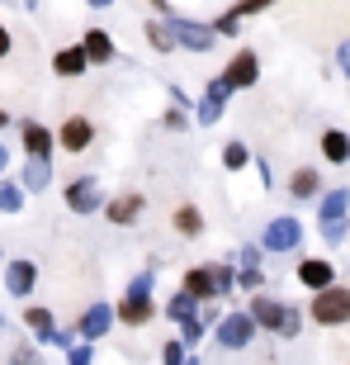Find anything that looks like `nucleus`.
I'll return each instance as SVG.
<instances>
[{
  "label": "nucleus",
  "mask_w": 350,
  "mask_h": 365,
  "mask_svg": "<svg viewBox=\"0 0 350 365\" xmlns=\"http://www.w3.org/2000/svg\"><path fill=\"white\" fill-rule=\"evenodd\" d=\"M251 323L265 327V332H280V337H298L303 332V313L294 309V304H280V299H270L256 289V299H251Z\"/></svg>",
  "instance_id": "1"
},
{
  "label": "nucleus",
  "mask_w": 350,
  "mask_h": 365,
  "mask_svg": "<svg viewBox=\"0 0 350 365\" xmlns=\"http://www.w3.org/2000/svg\"><path fill=\"white\" fill-rule=\"evenodd\" d=\"M317 228H322V237L332 247L346 242V232H350V190H327L322 195V209H317Z\"/></svg>",
  "instance_id": "2"
},
{
  "label": "nucleus",
  "mask_w": 350,
  "mask_h": 365,
  "mask_svg": "<svg viewBox=\"0 0 350 365\" xmlns=\"http://www.w3.org/2000/svg\"><path fill=\"white\" fill-rule=\"evenodd\" d=\"M152 313H157V304H152V271H142V275H133V284H128V294L119 299L114 318L128 323V327H142Z\"/></svg>",
  "instance_id": "3"
},
{
  "label": "nucleus",
  "mask_w": 350,
  "mask_h": 365,
  "mask_svg": "<svg viewBox=\"0 0 350 365\" xmlns=\"http://www.w3.org/2000/svg\"><path fill=\"white\" fill-rule=\"evenodd\" d=\"M312 313V323H322V327H341L350 323V289L346 284H327V289H317L308 304Z\"/></svg>",
  "instance_id": "4"
},
{
  "label": "nucleus",
  "mask_w": 350,
  "mask_h": 365,
  "mask_svg": "<svg viewBox=\"0 0 350 365\" xmlns=\"http://www.w3.org/2000/svg\"><path fill=\"white\" fill-rule=\"evenodd\" d=\"M166 29H171L175 48H189V53H213L218 34L208 24H194V19H180V14H166Z\"/></svg>",
  "instance_id": "5"
},
{
  "label": "nucleus",
  "mask_w": 350,
  "mask_h": 365,
  "mask_svg": "<svg viewBox=\"0 0 350 365\" xmlns=\"http://www.w3.org/2000/svg\"><path fill=\"white\" fill-rule=\"evenodd\" d=\"M228 86H223V76H213V81H203V95L194 100V123L199 128H213L218 119H223V109H228Z\"/></svg>",
  "instance_id": "6"
},
{
  "label": "nucleus",
  "mask_w": 350,
  "mask_h": 365,
  "mask_svg": "<svg viewBox=\"0 0 350 365\" xmlns=\"http://www.w3.org/2000/svg\"><path fill=\"white\" fill-rule=\"evenodd\" d=\"M256 81H260V57L251 53V48H237L232 62L223 67V86H228V91H251Z\"/></svg>",
  "instance_id": "7"
},
{
  "label": "nucleus",
  "mask_w": 350,
  "mask_h": 365,
  "mask_svg": "<svg viewBox=\"0 0 350 365\" xmlns=\"http://www.w3.org/2000/svg\"><path fill=\"white\" fill-rule=\"evenodd\" d=\"M213 332H218V346L242 351V346H251V337H256V323H251V313H223Z\"/></svg>",
  "instance_id": "8"
},
{
  "label": "nucleus",
  "mask_w": 350,
  "mask_h": 365,
  "mask_svg": "<svg viewBox=\"0 0 350 365\" xmlns=\"http://www.w3.org/2000/svg\"><path fill=\"white\" fill-rule=\"evenodd\" d=\"M303 242V223H298V218H270L265 223V237H260V247H265V252H294V247Z\"/></svg>",
  "instance_id": "9"
},
{
  "label": "nucleus",
  "mask_w": 350,
  "mask_h": 365,
  "mask_svg": "<svg viewBox=\"0 0 350 365\" xmlns=\"http://www.w3.org/2000/svg\"><path fill=\"white\" fill-rule=\"evenodd\" d=\"M67 209L71 214H100L105 209V195H100V180L95 176H76L67 185Z\"/></svg>",
  "instance_id": "10"
},
{
  "label": "nucleus",
  "mask_w": 350,
  "mask_h": 365,
  "mask_svg": "<svg viewBox=\"0 0 350 365\" xmlns=\"http://www.w3.org/2000/svg\"><path fill=\"white\" fill-rule=\"evenodd\" d=\"M57 143H62V152H71V157H81L85 148L95 143V123L85 119V114H71L62 128H57Z\"/></svg>",
  "instance_id": "11"
},
{
  "label": "nucleus",
  "mask_w": 350,
  "mask_h": 365,
  "mask_svg": "<svg viewBox=\"0 0 350 365\" xmlns=\"http://www.w3.org/2000/svg\"><path fill=\"white\" fill-rule=\"evenodd\" d=\"M294 275H298V284H303V289H312V294H317V289H327V284H336V266H332L327 257H303Z\"/></svg>",
  "instance_id": "12"
},
{
  "label": "nucleus",
  "mask_w": 350,
  "mask_h": 365,
  "mask_svg": "<svg viewBox=\"0 0 350 365\" xmlns=\"http://www.w3.org/2000/svg\"><path fill=\"white\" fill-rule=\"evenodd\" d=\"M33 284H38V266L33 261H5V289H10L14 299H28L33 294Z\"/></svg>",
  "instance_id": "13"
},
{
  "label": "nucleus",
  "mask_w": 350,
  "mask_h": 365,
  "mask_svg": "<svg viewBox=\"0 0 350 365\" xmlns=\"http://www.w3.org/2000/svg\"><path fill=\"white\" fill-rule=\"evenodd\" d=\"M109 327H114V309H109V304H90V309L81 313V323H76V337L81 341H100Z\"/></svg>",
  "instance_id": "14"
},
{
  "label": "nucleus",
  "mask_w": 350,
  "mask_h": 365,
  "mask_svg": "<svg viewBox=\"0 0 350 365\" xmlns=\"http://www.w3.org/2000/svg\"><path fill=\"white\" fill-rule=\"evenodd\" d=\"M19 138H24V152L28 157H53V128L48 123H38V119H24L19 123Z\"/></svg>",
  "instance_id": "15"
},
{
  "label": "nucleus",
  "mask_w": 350,
  "mask_h": 365,
  "mask_svg": "<svg viewBox=\"0 0 350 365\" xmlns=\"http://www.w3.org/2000/svg\"><path fill=\"white\" fill-rule=\"evenodd\" d=\"M185 294H194L199 304H213V299H223L218 294V280H213V266H194V271H185V284H180Z\"/></svg>",
  "instance_id": "16"
},
{
  "label": "nucleus",
  "mask_w": 350,
  "mask_h": 365,
  "mask_svg": "<svg viewBox=\"0 0 350 365\" xmlns=\"http://www.w3.org/2000/svg\"><path fill=\"white\" fill-rule=\"evenodd\" d=\"M81 53L90 57V67H105V62H114L119 48H114V38H109L105 29H85L81 34Z\"/></svg>",
  "instance_id": "17"
},
{
  "label": "nucleus",
  "mask_w": 350,
  "mask_h": 365,
  "mask_svg": "<svg viewBox=\"0 0 350 365\" xmlns=\"http://www.w3.org/2000/svg\"><path fill=\"white\" fill-rule=\"evenodd\" d=\"M142 209H147V200H142V195H119V200H105V218L109 223H137V218H142Z\"/></svg>",
  "instance_id": "18"
},
{
  "label": "nucleus",
  "mask_w": 350,
  "mask_h": 365,
  "mask_svg": "<svg viewBox=\"0 0 350 365\" xmlns=\"http://www.w3.org/2000/svg\"><path fill=\"white\" fill-rule=\"evenodd\" d=\"M53 71L62 76V81L85 76V71H90V57L81 53V43H76V48H57V53H53Z\"/></svg>",
  "instance_id": "19"
},
{
  "label": "nucleus",
  "mask_w": 350,
  "mask_h": 365,
  "mask_svg": "<svg viewBox=\"0 0 350 365\" xmlns=\"http://www.w3.org/2000/svg\"><path fill=\"white\" fill-rule=\"evenodd\" d=\"M24 195H38V190H48L53 185V157H28V166H24Z\"/></svg>",
  "instance_id": "20"
},
{
  "label": "nucleus",
  "mask_w": 350,
  "mask_h": 365,
  "mask_svg": "<svg viewBox=\"0 0 350 365\" xmlns=\"http://www.w3.org/2000/svg\"><path fill=\"white\" fill-rule=\"evenodd\" d=\"M322 157L332 166L350 162V133H346V128H327V133H322Z\"/></svg>",
  "instance_id": "21"
},
{
  "label": "nucleus",
  "mask_w": 350,
  "mask_h": 365,
  "mask_svg": "<svg viewBox=\"0 0 350 365\" xmlns=\"http://www.w3.org/2000/svg\"><path fill=\"white\" fill-rule=\"evenodd\" d=\"M289 195H294V200H317V195H322V176H317L312 166H298L294 176H289Z\"/></svg>",
  "instance_id": "22"
},
{
  "label": "nucleus",
  "mask_w": 350,
  "mask_h": 365,
  "mask_svg": "<svg viewBox=\"0 0 350 365\" xmlns=\"http://www.w3.org/2000/svg\"><path fill=\"white\" fill-rule=\"evenodd\" d=\"M166 318H171V323H194V318H199V299L194 294H185V289H180V294H171L166 299Z\"/></svg>",
  "instance_id": "23"
},
{
  "label": "nucleus",
  "mask_w": 350,
  "mask_h": 365,
  "mask_svg": "<svg viewBox=\"0 0 350 365\" xmlns=\"http://www.w3.org/2000/svg\"><path fill=\"white\" fill-rule=\"evenodd\" d=\"M171 223H175L180 237H199V232H203V214L194 209V204H180V209L171 214Z\"/></svg>",
  "instance_id": "24"
},
{
  "label": "nucleus",
  "mask_w": 350,
  "mask_h": 365,
  "mask_svg": "<svg viewBox=\"0 0 350 365\" xmlns=\"http://www.w3.org/2000/svg\"><path fill=\"white\" fill-rule=\"evenodd\" d=\"M24 323H28V332H33L38 341H53V337H57L53 313H48V309H38V304H33V309H24Z\"/></svg>",
  "instance_id": "25"
},
{
  "label": "nucleus",
  "mask_w": 350,
  "mask_h": 365,
  "mask_svg": "<svg viewBox=\"0 0 350 365\" xmlns=\"http://www.w3.org/2000/svg\"><path fill=\"white\" fill-rule=\"evenodd\" d=\"M142 34H147V43L157 48V53H175V38H171V29H166V19H147Z\"/></svg>",
  "instance_id": "26"
},
{
  "label": "nucleus",
  "mask_w": 350,
  "mask_h": 365,
  "mask_svg": "<svg viewBox=\"0 0 350 365\" xmlns=\"http://www.w3.org/2000/svg\"><path fill=\"white\" fill-rule=\"evenodd\" d=\"M223 166H228V171H242V166H251V148H246L242 138L223 143Z\"/></svg>",
  "instance_id": "27"
},
{
  "label": "nucleus",
  "mask_w": 350,
  "mask_h": 365,
  "mask_svg": "<svg viewBox=\"0 0 350 365\" xmlns=\"http://www.w3.org/2000/svg\"><path fill=\"white\" fill-rule=\"evenodd\" d=\"M24 209V185L19 180H0V214H19Z\"/></svg>",
  "instance_id": "28"
},
{
  "label": "nucleus",
  "mask_w": 350,
  "mask_h": 365,
  "mask_svg": "<svg viewBox=\"0 0 350 365\" xmlns=\"http://www.w3.org/2000/svg\"><path fill=\"white\" fill-rule=\"evenodd\" d=\"M208 29H213L218 38H237V34H242V19H237V14L228 10V14H218V19H213Z\"/></svg>",
  "instance_id": "29"
},
{
  "label": "nucleus",
  "mask_w": 350,
  "mask_h": 365,
  "mask_svg": "<svg viewBox=\"0 0 350 365\" xmlns=\"http://www.w3.org/2000/svg\"><path fill=\"white\" fill-rule=\"evenodd\" d=\"M237 284H242V289H251V294H256L260 284H265V275H260V266H242V271H237Z\"/></svg>",
  "instance_id": "30"
},
{
  "label": "nucleus",
  "mask_w": 350,
  "mask_h": 365,
  "mask_svg": "<svg viewBox=\"0 0 350 365\" xmlns=\"http://www.w3.org/2000/svg\"><path fill=\"white\" fill-rule=\"evenodd\" d=\"M185 351H189V346H185L180 337L166 341V346H161V365H185Z\"/></svg>",
  "instance_id": "31"
},
{
  "label": "nucleus",
  "mask_w": 350,
  "mask_h": 365,
  "mask_svg": "<svg viewBox=\"0 0 350 365\" xmlns=\"http://www.w3.org/2000/svg\"><path fill=\"white\" fill-rule=\"evenodd\" d=\"M95 361V351H90V341H71V351H67V365H90Z\"/></svg>",
  "instance_id": "32"
},
{
  "label": "nucleus",
  "mask_w": 350,
  "mask_h": 365,
  "mask_svg": "<svg viewBox=\"0 0 350 365\" xmlns=\"http://www.w3.org/2000/svg\"><path fill=\"white\" fill-rule=\"evenodd\" d=\"M270 5H275V0H237V5H232V14H237V19H251V14L270 10Z\"/></svg>",
  "instance_id": "33"
},
{
  "label": "nucleus",
  "mask_w": 350,
  "mask_h": 365,
  "mask_svg": "<svg viewBox=\"0 0 350 365\" xmlns=\"http://www.w3.org/2000/svg\"><path fill=\"white\" fill-rule=\"evenodd\" d=\"M166 128H171V133H180V128H189V109H180V105H171V109H166Z\"/></svg>",
  "instance_id": "34"
},
{
  "label": "nucleus",
  "mask_w": 350,
  "mask_h": 365,
  "mask_svg": "<svg viewBox=\"0 0 350 365\" xmlns=\"http://www.w3.org/2000/svg\"><path fill=\"white\" fill-rule=\"evenodd\" d=\"M10 365H43V356L33 351V346H14V356H10Z\"/></svg>",
  "instance_id": "35"
},
{
  "label": "nucleus",
  "mask_w": 350,
  "mask_h": 365,
  "mask_svg": "<svg viewBox=\"0 0 350 365\" xmlns=\"http://www.w3.org/2000/svg\"><path fill=\"white\" fill-rule=\"evenodd\" d=\"M199 337H203V323H199V318L180 327V341H185V346H199Z\"/></svg>",
  "instance_id": "36"
},
{
  "label": "nucleus",
  "mask_w": 350,
  "mask_h": 365,
  "mask_svg": "<svg viewBox=\"0 0 350 365\" xmlns=\"http://www.w3.org/2000/svg\"><path fill=\"white\" fill-rule=\"evenodd\" d=\"M336 67H341V76L350 81V38H346V43L336 48Z\"/></svg>",
  "instance_id": "37"
},
{
  "label": "nucleus",
  "mask_w": 350,
  "mask_h": 365,
  "mask_svg": "<svg viewBox=\"0 0 350 365\" xmlns=\"http://www.w3.org/2000/svg\"><path fill=\"white\" fill-rule=\"evenodd\" d=\"M10 48H14V34H10V29H5V19H0V62L10 57Z\"/></svg>",
  "instance_id": "38"
},
{
  "label": "nucleus",
  "mask_w": 350,
  "mask_h": 365,
  "mask_svg": "<svg viewBox=\"0 0 350 365\" xmlns=\"http://www.w3.org/2000/svg\"><path fill=\"white\" fill-rule=\"evenodd\" d=\"M242 266H260V247H242Z\"/></svg>",
  "instance_id": "39"
},
{
  "label": "nucleus",
  "mask_w": 350,
  "mask_h": 365,
  "mask_svg": "<svg viewBox=\"0 0 350 365\" xmlns=\"http://www.w3.org/2000/svg\"><path fill=\"white\" fill-rule=\"evenodd\" d=\"M152 10L161 14V19H166V14H175V10H171V0H152Z\"/></svg>",
  "instance_id": "40"
},
{
  "label": "nucleus",
  "mask_w": 350,
  "mask_h": 365,
  "mask_svg": "<svg viewBox=\"0 0 350 365\" xmlns=\"http://www.w3.org/2000/svg\"><path fill=\"white\" fill-rule=\"evenodd\" d=\"M5 166H10V148L0 143V176H5Z\"/></svg>",
  "instance_id": "41"
},
{
  "label": "nucleus",
  "mask_w": 350,
  "mask_h": 365,
  "mask_svg": "<svg viewBox=\"0 0 350 365\" xmlns=\"http://www.w3.org/2000/svg\"><path fill=\"white\" fill-rule=\"evenodd\" d=\"M85 5H95V10H109V5H114V0H85Z\"/></svg>",
  "instance_id": "42"
},
{
  "label": "nucleus",
  "mask_w": 350,
  "mask_h": 365,
  "mask_svg": "<svg viewBox=\"0 0 350 365\" xmlns=\"http://www.w3.org/2000/svg\"><path fill=\"white\" fill-rule=\"evenodd\" d=\"M5 128H10V114H5V109H0V133H5Z\"/></svg>",
  "instance_id": "43"
},
{
  "label": "nucleus",
  "mask_w": 350,
  "mask_h": 365,
  "mask_svg": "<svg viewBox=\"0 0 350 365\" xmlns=\"http://www.w3.org/2000/svg\"><path fill=\"white\" fill-rule=\"evenodd\" d=\"M0 327H5V313H0Z\"/></svg>",
  "instance_id": "44"
},
{
  "label": "nucleus",
  "mask_w": 350,
  "mask_h": 365,
  "mask_svg": "<svg viewBox=\"0 0 350 365\" xmlns=\"http://www.w3.org/2000/svg\"><path fill=\"white\" fill-rule=\"evenodd\" d=\"M185 365H199V361H185Z\"/></svg>",
  "instance_id": "45"
},
{
  "label": "nucleus",
  "mask_w": 350,
  "mask_h": 365,
  "mask_svg": "<svg viewBox=\"0 0 350 365\" xmlns=\"http://www.w3.org/2000/svg\"><path fill=\"white\" fill-rule=\"evenodd\" d=\"M346 237H350V232H346Z\"/></svg>",
  "instance_id": "46"
}]
</instances>
